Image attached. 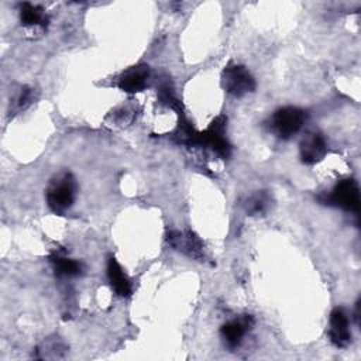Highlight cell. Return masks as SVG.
I'll return each mask as SVG.
<instances>
[{"mask_svg": "<svg viewBox=\"0 0 361 361\" xmlns=\"http://www.w3.org/2000/svg\"><path fill=\"white\" fill-rule=\"evenodd\" d=\"M49 261L54 267V271L58 276H65V278H71V276H76L80 272V264L69 257H65L62 254L54 252L49 257Z\"/></svg>", "mask_w": 361, "mask_h": 361, "instance_id": "cell-13", "label": "cell"}, {"mask_svg": "<svg viewBox=\"0 0 361 361\" xmlns=\"http://www.w3.org/2000/svg\"><path fill=\"white\" fill-rule=\"evenodd\" d=\"M76 182L71 173L56 175L47 189V203L54 213L66 212L75 202Z\"/></svg>", "mask_w": 361, "mask_h": 361, "instance_id": "cell-1", "label": "cell"}, {"mask_svg": "<svg viewBox=\"0 0 361 361\" xmlns=\"http://www.w3.org/2000/svg\"><path fill=\"white\" fill-rule=\"evenodd\" d=\"M221 85L224 90L235 97L251 93L255 89V80L250 71L237 63H230L221 73Z\"/></svg>", "mask_w": 361, "mask_h": 361, "instance_id": "cell-5", "label": "cell"}, {"mask_svg": "<svg viewBox=\"0 0 361 361\" xmlns=\"http://www.w3.org/2000/svg\"><path fill=\"white\" fill-rule=\"evenodd\" d=\"M329 337L336 347H347L351 341L348 317L343 309H334L329 320Z\"/></svg>", "mask_w": 361, "mask_h": 361, "instance_id": "cell-8", "label": "cell"}, {"mask_svg": "<svg viewBox=\"0 0 361 361\" xmlns=\"http://www.w3.org/2000/svg\"><path fill=\"white\" fill-rule=\"evenodd\" d=\"M300 159L303 164L313 165L322 161L327 152V144L322 134L319 133H309L300 141Z\"/></svg>", "mask_w": 361, "mask_h": 361, "instance_id": "cell-7", "label": "cell"}, {"mask_svg": "<svg viewBox=\"0 0 361 361\" xmlns=\"http://www.w3.org/2000/svg\"><path fill=\"white\" fill-rule=\"evenodd\" d=\"M269 204V196L268 193L265 192H258L255 195H252L247 203H245V209H247V213L250 214H258V213H262L267 210Z\"/></svg>", "mask_w": 361, "mask_h": 361, "instance_id": "cell-15", "label": "cell"}, {"mask_svg": "<svg viewBox=\"0 0 361 361\" xmlns=\"http://www.w3.org/2000/svg\"><path fill=\"white\" fill-rule=\"evenodd\" d=\"M38 351V358H59L63 357L65 347L62 343L56 340H47L42 343V345L37 350Z\"/></svg>", "mask_w": 361, "mask_h": 361, "instance_id": "cell-14", "label": "cell"}, {"mask_svg": "<svg viewBox=\"0 0 361 361\" xmlns=\"http://www.w3.org/2000/svg\"><path fill=\"white\" fill-rule=\"evenodd\" d=\"M168 243L182 254L202 259L203 258V243L190 230L186 231H171L168 233Z\"/></svg>", "mask_w": 361, "mask_h": 361, "instance_id": "cell-6", "label": "cell"}, {"mask_svg": "<svg viewBox=\"0 0 361 361\" xmlns=\"http://www.w3.org/2000/svg\"><path fill=\"white\" fill-rule=\"evenodd\" d=\"M149 78V69L147 65H135L128 68L118 78V87L127 93L141 92L147 86V80Z\"/></svg>", "mask_w": 361, "mask_h": 361, "instance_id": "cell-9", "label": "cell"}, {"mask_svg": "<svg viewBox=\"0 0 361 361\" xmlns=\"http://www.w3.org/2000/svg\"><path fill=\"white\" fill-rule=\"evenodd\" d=\"M320 202L331 204L347 212L358 213L360 210V189L354 179L340 180L330 192L319 196Z\"/></svg>", "mask_w": 361, "mask_h": 361, "instance_id": "cell-3", "label": "cell"}, {"mask_svg": "<svg viewBox=\"0 0 361 361\" xmlns=\"http://www.w3.org/2000/svg\"><path fill=\"white\" fill-rule=\"evenodd\" d=\"M20 18L25 27H45L48 23L44 10L31 3H23L20 6Z\"/></svg>", "mask_w": 361, "mask_h": 361, "instance_id": "cell-12", "label": "cell"}, {"mask_svg": "<svg viewBox=\"0 0 361 361\" xmlns=\"http://www.w3.org/2000/svg\"><path fill=\"white\" fill-rule=\"evenodd\" d=\"M252 324H254L252 317L244 316V317L234 319V320H230L226 324H223L220 333L228 347H237L241 343L245 333L251 329Z\"/></svg>", "mask_w": 361, "mask_h": 361, "instance_id": "cell-10", "label": "cell"}, {"mask_svg": "<svg viewBox=\"0 0 361 361\" xmlns=\"http://www.w3.org/2000/svg\"><path fill=\"white\" fill-rule=\"evenodd\" d=\"M306 120V114L299 107H282L278 109L271 118V130L283 140L295 135L303 126Z\"/></svg>", "mask_w": 361, "mask_h": 361, "instance_id": "cell-4", "label": "cell"}, {"mask_svg": "<svg viewBox=\"0 0 361 361\" xmlns=\"http://www.w3.org/2000/svg\"><path fill=\"white\" fill-rule=\"evenodd\" d=\"M226 127H227V117L219 116L216 117L209 127L203 133H196V137L192 142V147H204L210 148L221 158H228L231 147L226 137Z\"/></svg>", "mask_w": 361, "mask_h": 361, "instance_id": "cell-2", "label": "cell"}, {"mask_svg": "<svg viewBox=\"0 0 361 361\" xmlns=\"http://www.w3.org/2000/svg\"><path fill=\"white\" fill-rule=\"evenodd\" d=\"M107 278L117 295L128 296L131 293L130 279L114 257H110L107 261Z\"/></svg>", "mask_w": 361, "mask_h": 361, "instance_id": "cell-11", "label": "cell"}, {"mask_svg": "<svg viewBox=\"0 0 361 361\" xmlns=\"http://www.w3.org/2000/svg\"><path fill=\"white\" fill-rule=\"evenodd\" d=\"M31 100H32V92H31V89H28V87H23L20 92H18V94L16 96V99H14V109L17 110V111H20V110H24L30 103H31Z\"/></svg>", "mask_w": 361, "mask_h": 361, "instance_id": "cell-16", "label": "cell"}]
</instances>
